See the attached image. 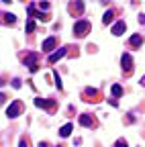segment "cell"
I'll list each match as a JSON object with an SVG mask.
<instances>
[{"label":"cell","instance_id":"obj_1","mask_svg":"<svg viewBox=\"0 0 145 147\" xmlns=\"http://www.w3.org/2000/svg\"><path fill=\"white\" fill-rule=\"evenodd\" d=\"M88 31H90V23L88 21H78L74 25V35H78V37H86Z\"/></svg>","mask_w":145,"mask_h":147},{"label":"cell","instance_id":"obj_2","mask_svg":"<svg viewBox=\"0 0 145 147\" xmlns=\"http://www.w3.org/2000/svg\"><path fill=\"white\" fill-rule=\"evenodd\" d=\"M21 113H23V102H19V100H16V102H12V104L6 108V115H8L10 119H16Z\"/></svg>","mask_w":145,"mask_h":147},{"label":"cell","instance_id":"obj_3","mask_svg":"<svg viewBox=\"0 0 145 147\" xmlns=\"http://www.w3.org/2000/svg\"><path fill=\"white\" fill-rule=\"evenodd\" d=\"M37 61H39V55L37 53H29L27 57H25V65H29L31 71H37L39 69V63Z\"/></svg>","mask_w":145,"mask_h":147},{"label":"cell","instance_id":"obj_4","mask_svg":"<svg viewBox=\"0 0 145 147\" xmlns=\"http://www.w3.org/2000/svg\"><path fill=\"white\" fill-rule=\"evenodd\" d=\"M0 23H4V25H14L16 23V16L12 12H0Z\"/></svg>","mask_w":145,"mask_h":147},{"label":"cell","instance_id":"obj_5","mask_svg":"<svg viewBox=\"0 0 145 147\" xmlns=\"http://www.w3.org/2000/svg\"><path fill=\"white\" fill-rule=\"evenodd\" d=\"M35 106H39V108H49V110H53V108H55V102H53V100H41V98H35Z\"/></svg>","mask_w":145,"mask_h":147},{"label":"cell","instance_id":"obj_6","mask_svg":"<svg viewBox=\"0 0 145 147\" xmlns=\"http://www.w3.org/2000/svg\"><path fill=\"white\" fill-rule=\"evenodd\" d=\"M121 63H123V69L131 71V67H133V59H131V55H129V53H125L123 57H121Z\"/></svg>","mask_w":145,"mask_h":147},{"label":"cell","instance_id":"obj_7","mask_svg":"<svg viewBox=\"0 0 145 147\" xmlns=\"http://www.w3.org/2000/svg\"><path fill=\"white\" fill-rule=\"evenodd\" d=\"M53 47H55V37H49V39H45V41H43V45H41V49H43L45 53H49Z\"/></svg>","mask_w":145,"mask_h":147},{"label":"cell","instance_id":"obj_8","mask_svg":"<svg viewBox=\"0 0 145 147\" xmlns=\"http://www.w3.org/2000/svg\"><path fill=\"white\" fill-rule=\"evenodd\" d=\"M80 125H84V127H94L96 121L90 117V115H80Z\"/></svg>","mask_w":145,"mask_h":147},{"label":"cell","instance_id":"obj_9","mask_svg":"<svg viewBox=\"0 0 145 147\" xmlns=\"http://www.w3.org/2000/svg\"><path fill=\"white\" fill-rule=\"evenodd\" d=\"M65 53H67L65 49H59V51H55V53H51V55H49V63H55V61H59Z\"/></svg>","mask_w":145,"mask_h":147},{"label":"cell","instance_id":"obj_10","mask_svg":"<svg viewBox=\"0 0 145 147\" xmlns=\"http://www.w3.org/2000/svg\"><path fill=\"white\" fill-rule=\"evenodd\" d=\"M127 29V25H125V21H119L115 27H113V35L115 37H119V35H123V31Z\"/></svg>","mask_w":145,"mask_h":147},{"label":"cell","instance_id":"obj_11","mask_svg":"<svg viewBox=\"0 0 145 147\" xmlns=\"http://www.w3.org/2000/svg\"><path fill=\"white\" fill-rule=\"evenodd\" d=\"M113 21H115V12H113V10H106L104 16H102V23L108 25V23H113Z\"/></svg>","mask_w":145,"mask_h":147},{"label":"cell","instance_id":"obj_12","mask_svg":"<svg viewBox=\"0 0 145 147\" xmlns=\"http://www.w3.org/2000/svg\"><path fill=\"white\" fill-rule=\"evenodd\" d=\"M69 133H71V125H69V123L59 129V135H61V137H69Z\"/></svg>","mask_w":145,"mask_h":147},{"label":"cell","instance_id":"obj_13","mask_svg":"<svg viewBox=\"0 0 145 147\" xmlns=\"http://www.w3.org/2000/svg\"><path fill=\"white\" fill-rule=\"evenodd\" d=\"M129 43H131L133 47H139V45L143 43V39H141V35H133L131 39H129Z\"/></svg>","mask_w":145,"mask_h":147},{"label":"cell","instance_id":"obj_14","mask_svg":"<svg viewBox=\"0 0 145 147\" xmlns=\"http://www.w3.org/2000/svg\"><path fill=\"white\" fill-rule=\"evenodd\" d=\"M82 8H84V4H82V2H71V4H69V10H71V12H74V10H78V12H80Z\"/></svg>","mask_w":145,"mask_h":147},{"label":"cell","instance_id":"obj_15","mask_svg":"<svg viewBox=\"0 0 145 147\" xmlns=\"http://www.w3.org/2000/svg\"><path fill=\"white\" fill-rule=\"evenodd\" d=\"M111 92H113V96H121V94H123V88H121L119 84H115V86L111 88Z\"/></svg>","mask_w":145,"mask_h":147},{"label":"cell","instance_id":"obj_16","mask_svg":"<svg viewBox=\"0 0 145 147\" xmlns=\"http://www.w3.org/2000/svg\"><path fill=\"white\" fill-rule=\"evenodd\" d=\"M25 29H27V33H33V31H35V21H33V18H29V21H27V27H25Z\"/></svg>","mask_w":145,"mask_h":147},{"label":"cell","instance_id":"obj_17","mask_svg":"<svg viewBox=\"0 0 145 147\" xmlns=\"http://www.w3.org/2000/svg\"><path fill=\"white\" fill-rule=\"evenodd\" d=\"M53 76H55V86L61 90V80H59V74H57V71H53Z\"/></svg>","mask_w":145,"mask_h":147},{"label":"cell","instance_id":"obj_18","mask_svg":"<svg viewBox=\"0 0 145 147\" xmlns=\"http://www.w3.org/2000/svg\"><path fill=\"white\" fill-rule=\"evenodd\" d=\"M115 147H129V145H127V141H123V139H119V141L115 143Z\"/></svg>","mask_w":145,"mask_h":147},{"label":"cell","instance_id":"obj_19","mask_svg":"<svg viewBox=\"0 0 145 147\" xmlns=\"http://www.w3.org/2000/svg\"><path fill=\"white\" fill-rule=\"evenodd\" d=\"M39 8H41V10H49V2H41Z\"/></svg>","mask_w":145,"mask_h":147},{"label":"cell","instance_id":"obj_20","mask_svg":"<svg viewBox=\"0 0 145 147\" xmlns=\"http://www.w3.org/2000/svg\"><path fill=\"white\" fill-rule=\"evenodd\" d=\"M12 86H14V88H21V80L14 78V80H12Z\"/></svg>","mask_w":145,"mask_h":147},{"label":"cell","instance_id":"obj_21","mask_svg":"<svg viewBox=\"0 0 145 147\" xmlns=\"http://www.w3.org/2000/svg\"><path fill=\"white\" fill-rule=\"evenodd\" d=\"M19 147H29V145H27V141H25V139H21V143H19Z\"/></svg>","mask_w":145,"mask_h":147},{"label":"cell","instance_id":"obj_22","mask_svg":"<svg viewBox=\"0 0 145 147\" xmlns=\"http://www.w3.org/2000/svg\"><path fill=\"white\" fill-rule=\"evenodd\" d=\"M4 100H6V96H4V94H2V92H0V104H2V102H4Z\"/></svg>","mask_w":145,"mask_h":147},{"label":"cell","instance_id":"obj_23","mask_svg":"<svg viewBox=\"0 0 145 147\" xmlns=\"http://www.w3.org/2000/svg\"><path fill=\"white\" fill-rule=\"evenodd\" d=\"M39 147H49V145H47L45 141H41V143H39Z\"/></svg>","mask_w":145,"mask_h":147},{"label":"cell","instance_id":"obj_24","mask_svg":"<svg viewBox=\"0 0 145 147\" xmlns=\"http://www.w3.org/2000/svg\"><path fill=\"white\" fill-rule=\"evenodd\" d=\"M141 84H143V86H145V76H143V78H141Z\"/></svg>","mask_w":145,"mask_h":147},{"label":"cell","instance_id":"obj_25","mask_svg":"<svg viewBox=\"0 0 145 147\" xmlns=\"http://www.w3.org/2000/svg\"><path fill=\"white\" fill-rule=\"evenodd\" d=\"M0 86H4V80H2V78H0Z\"/></svg>","mask_w":145,"mask_h":147}]
</instances>
